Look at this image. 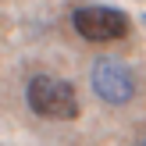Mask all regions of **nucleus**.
Here are the masks:
<instances>
[{
  "instance_id": "1",
  "label": "nucleus",
  "mask_w": 146,
  "mask_h": 146,
  "mask_svg": "<svg viewBox=\"0 0 146 146\" xmlns=\"http://www.w3.org/2000/svg\"><path fill=\"white\" fill-rule=\"evenodd\" d=\"M25 104L32 114L50 121H75L78 118V93L68 78L57 75H32L25 86Z\"/></svg>"
},
{
  "instance_id": "2",
  "label": "nucleus",
  "mask_w": 146,
  "mask_h": 146,
  "mask_svg": "<svg viewBox=\"0 0 146 146\" xmlns=\"http://www.w3.org/2000/svg\"><path fill=\"white\" fill-rule=\"evenodd\" d=\"M71 25L82 39L89 43H114L128 36V14L118 11V7H78L71 14Z\"/></svg>"
},
{
  "instance_id": "3",
  "label": "nucleus",
  "mask_w": 146,
  "mask_h": 146,
  "mask_svg": "<svg viewBox=\"0 0 146 146\" xmlns=\"http://www.w3.org/2000/svg\"><path fill=\"white\" fill-rule=\"evenodd\" d=\"M89 86L104 104H114V107H125L128 100L135 96V78L132 71L125 68V61L118 57H100L93 61V71H89Z\"/></svg>"
},
{
  "instance_id": "4",
  "label": "nucleus",
  "mask_w": 146,
  "mask_h": 146,
  "mask_svg": "<svg viewBox=\"0 0 146 146\" xmlns=\"http://www.w3.org/2000/svg\"><path fill=\"white\" fill-rule=\"evenodd\" d=\"M132 146H146V135H143V139H135V143H132Z\"/></svg>"
},
{
  "instance_id": "5",
  "label": "nucleus",
  "mask_w": 146,
  "mask_h": 146,
  "mask_svg": "<svg viewBox=\"0 0 146 146\" xmlns=\"http://www.w3.org/2000/svg\"><path fill=\"white\" fill-rule=\"evenodd\" d=\"M143 21H146V14H143Z\"/></svg>"
}]
</instances>
